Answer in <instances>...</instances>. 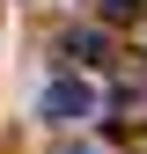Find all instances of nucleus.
I'll return each instance as SVG.
<instances>
[{"instance_id":"f257e3e1","label":"nucleus","mask_w":147,"mask_h":154,"mask_svg":"<svg viewBox=\"0 0 147 154\" xmlns=\"http://www.w3.org/2000/svg\"><path fill=\"white\" fill-rule=\"evenodd\" d=\"M44 118H52V125H81V118H96V88H88L81 73H59V81L44 88Z\"/></svg>"},{"instance_id":"f03ea898","label":"nucleus","mask_w":147,"mask_h":154,"mask_svg":"<svg viewBox=\"0 0 147 154\" xmlns=\"http://www.w3.org/2000/svg\"><path fill=\"white\" fill-rule=\"evenodd\" d=\"M118 103H125V118H147V66L118 73Z\"/></svg>"},{"instance_id":"7ed1b4c3","label":"nucleus","mask_w":147,"mask_h":154,"mask_svg":"<svg viewBox=\"0 0 147 154\" xmlns=\"http://www.w3.org/2000/svg\"><path fill=\"white\" fill-rule=\"evenodd\" d=\"M66 51H74V59H96V51H103V37H96V29H74V37H66Z\"/></svg>"},{"instance_id":"20e7f679","label":"nucleus","mask_w":147,"mask_h":154,"mask_svg":"<svg viewBox=\"0 0 147 154\" xmlns=\"http://www.w3.org/2000/svg\"><path fill=\"white\" fill-rule=\"evenodd\" d=\"M103 15H140V0H103Z\"/></svg>"},{"instance_id":"39448f33","label":"nucleus","mask_w":147,"mask_h":154,"mask_svg":"<svg viewBox=\"0 0 147 154\" xmlns=\"http://www.w3.org/2000/svg\"><path fill=\"white\" fill-rule=\"evenodd\" d=\"M74 154H103V147H74Z\"/></svg>"}]
</instances>
